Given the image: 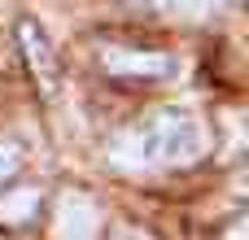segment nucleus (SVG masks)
I'll return each mask as SVG.
<instances>
[{
  "mask_svg": "<svg viewBox=\"0 0 249 240\" xmlns=\"http://www.w3.org/2000/svg\"><path fill=\"white\" fill-rule=\"evenodd\" d=\"M206 127L188 109H153L140 122H131L109 144V162L118 171H171L193 166L206 153Z\"/></svg>",
  "mask_w": 249,
  "mask_h": 240,
  "instance_id": "obj_1",
  "label": "nucleus"
},
{
  "mask_svg": "<svg viewBox=\"0 0 249 240\" xmlns=\"http://www.w3.org/2000/svg\"><path fill=\"white\" fill-rule=\"evenodd\" d=\"M101 66L109 74H131V79H166V74H175V57L144 52V48H101Z\"/></svg>",
  "mask_w": 249,
  "mask_h": 240,
  "instance_id": "obj_2",
  "label": "nucleus"
},
{
  "mask_svg": "<svg viewBox=\"0 0 249 240\" xmlns=\"http://www.w3.org/2000/svg\"><path fill=\"white\" fill-rule=\"evenodd\" d=\"M18 39H22V52H26V66H31L35 83L44 87V96H53V92H57V61H53L48 35H44L31 17H22V22H18Z\"/></svg>",
  "mask_w": 249,
  "mask_h": 240,
  "instance_id": "obj_3",
  "label": "nucleus"
},
{
  "mask_svg": "<svg viewBox=\"0 0 249 240\" xmlns=\"http://www.w3.org/2000/svg\"><path fill=\"white\" fill-rule=\"evenodd\" d=\"M96 227H101V214L83 192L61 197V206H57V236L61 240H92Z\"/></svg>",
  "mask_w": 249,
  "mask_h": 240,
  "instance_id": "obj_4",
  "label": "nucleus"
},
{
  "mask_svg": "<svg viewBox=\"0 0 249 240\" xmlns=\"http://www.w3.org/2000/svg\"><path fill=\"white\" fill-rule=\"evenodd\" d=\"M35 210H39V188H13V192L0 201V223H4V227H18V223H26Z\"/></svg>",
  "mask_w": 249,
  "mask_h": 240,
  "instance_id": "obj_5",
  "label": "nucleus"
},
{
  "mask_svg": "<svg viewBox=\"0 0 249 240\" xmlns=\"http://www.w3.org/2000/svg\"><path fill=\"white\" fill-rule=\"evenodd\" d=\"M166 17H179V22H201L210 13L223 9V0H153Z\"/></svg>",
  "mask_w": 249,
  "mask_h": 240,
  "instance_id": "obj_6",
  "label": "nucleus"
},
{
  "mask_svg": "<svg viewBox=\"0 0 249 240\" xmlns=\"http://www.w3.org/2000/svg\"><path fill=\"white\" fill-rule=\"evenodd\" d=\"M18 162H22V153H18V144H9V140H0V184L18 175Z\"/></svg>",
  "mask_w": 249,
  "mask_h": 240,
  "instance_id": "obj_7",
  "label": "nucleus"
},
{
  "mask_svg": "<svg viewBox=\"0 0 249 240\" xmlns=\"http://www.w3.org/2000/svg\"><path fill=\"white\" fill-rule=\"evenodd\" d=\"M118 240H153V236H144L140 227H127V232H123V236H118Z\"/></svg>",
  "mask_w": 249,
  "mask_h": 240,
  "instance_id": "obj_8",
  "label": "nucleus"
}]
</instances>
